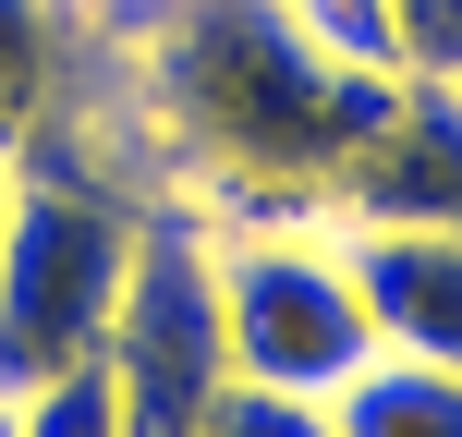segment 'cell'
Segmentation results:
<instances>
[{
	"label": "cell",
	"instance_id": "8",
	"mask_svg": "<svg viewBox=\"0 0 462 437\" xmlns=\"http://www.w3.org/2000/svg\"><path fill=\"white\" fill-rule=\"evenodd\" d=\"M280 24H292L317 61L365 73V86H402V49H390V13H377V0H280Z\"/></svg>",
	"mask_w": 462,
	"mask_h": 437
},
{
	"label": "cell",
	"instance_id": "12",
	"mask_svg": "<svg viewBox=\"0 0 462 437\" xmlns=\"http://www.w3.org/2000/svg\"><path fill=\"white\" fill-rule=\"evenodd\" d=\"M0 437H24V401H0Z\"/></svg>",
	"mask_w": 462,
	"mask_h": 437
},
{
	"label": "cell",
	"instance_id": "1",
	"mask_svg": "<svg viewBox=\"0 0 462 437\" xmlns=\"http://www.w3.org/2000/svg\"><path fill=\"white\" fill-rule=\"evenodd\" d=\"M134 231L146 207L86 170H13L0 195V401H37L49 377H86L110 352Z\"/></svg>",
	"mask_w": 462,
	"mask_h": 437
},
{
	"label": "cell",
	"instance_id": "9",
	"mask_svg": "<svg viewBox=\"0 0 462 437\" xmlns=\"http://www.w3.org/2000/svg\"><path fill=\"white\" fill-rule=\"evenodd\" d=\"M402 49V86H462V0H377Z\"/></svg>",
	"mask_w": 462,
	"mask_h": 437
},
{
	"label": "cell",
	"instance_id": "7",
	"mask_svg": "<svg viewBox=\"0 0 462 437\" xmlns=\"http://www.w3.org/2000/svg\"><path fill=\"white\" fill-rule=\"evenodd\" d=\"M341 437H462V365H414V352H365L328 389Z\"/></svg>",
	"mask_w": 462,
	"mask_h": 437
},
{
	"label": "cell",
	"instance_id": "3",
	"mask_svg": "<svg viewBox=\"0 0 462 437\" xmlns=\"http://www.w3.org/2000/svg\"><path fill=\"white\" fill-rule=\"evenodd\" d=\"M97 377H110V401H122V425H134V437H195V425H208V401L231 389L208 219L146 207V231H134V279H122V316H110Z\"/></svg>",
	"mask_w": 462,
	"mask_h": 437
},
{
	"label": "cell",
	"instance_id": "10",
	"mask_svg": "<svg viewBox=\"0 0 462 437\" xmlns=\"http://www.w3.org/2000/svg\"><path fill=\"white\" fill-rule=\"evenodd\" d=\"M195 437H341V425H328V401H304V389H244V377H231Z\"/></svg>",
	"mask_w": 462,
	"mask_h": 437
},
{
	"label": "cell",
	"instance_id": "13",
	"mask_svg": "<svg viewBox=\"0 0 462 437\" xmlns=\"http://www.w3.org/2000/svg\"><path fill=\"white\" fill-rule=\"evenodd\" d=\"M0 195H13V170H0Z\"/></svg>",
	"mask_w": 462,
	"mask_h": 437
},
{
	"label": "cell",
	"instance_id": "2",
	"mask_svg": "<svg viewBox=\"0 0 462 437\" xmlns=\"http://www.w3.org/2000/svg\"><path fill=\"white\" fill-rule=\"evenodd\" d=\"M219 268V341L244 389H304L328 401L353 365H365V292H353V255L328 219H231L208 231Z\"/></svg>",
	"mask_w": 462,
	"mask_h": 437
},
{
	"label": "cell",
	"instance_id": "5",
	"mask_svg": "<svg viewBox=\"0 0 462 437\" xmlns=\"http://www.w3.org/2000/svg\"><path fill=\"white\" fill-rule=\"evenodd\" d=\"M353 292H365V341L414 352V365H462V243L450 231H341Z\"/></svg>",
	"mask_w": 462,
	"mask_h": 437
},
{
	"label": "cell",
	"instance_id": "11",
	"mask_svg": "<svg viewBox=\"0 0 462 437\" xmlns=\"http://www.w3.org/2000/svg\"><path fill=\"white\" fill-rule=\"evenodd\" d=\"M24 437H134V425H122V401H110V377H49V389L37 401H24Z\"/></svg>",
	"mask_w": 462,
	"mask_h": 437
},
{
	"label": "cell",
	"instance_id": "6",
	"mask_svg": "<svg viewBox=\"0 0 462 437\" xmlns=\"http://www.w3.org/2000/svg\"><path fill=\"white\" fill-rule=\"evenodd\" d=\"M86 73V13L73 0H0V170H24L73 110Z\"/></svg>",
	"mask_w": 462,
	"mask_h": 437
},
{
	"label": "cell",
	"instance_id": "4",
	"mask_svg": "<svg viewBox=\"0 0 462 437\" xmlns=\"http://www.w3.org/2000/svg\"><path fill=\"white\" fill-rule=\"evenodd\" d=\"M328 231H450L462 243V86H390L328 183Z\"/></svg>",
	"mask_w": 462,
	"mask_h": 437
}]
</instances>
